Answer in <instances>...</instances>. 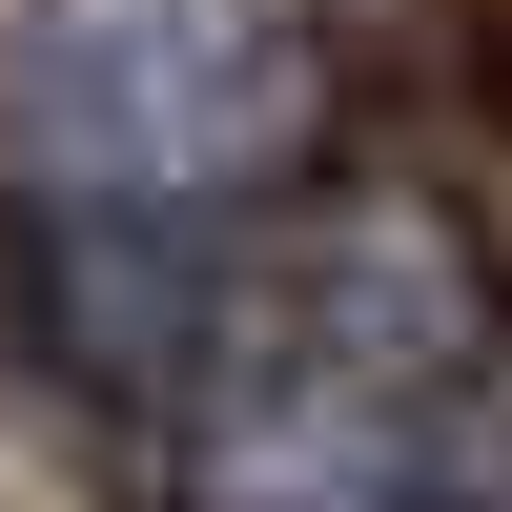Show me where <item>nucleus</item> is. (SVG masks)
<instances>
[{"label":"nucleus","instance_id":"obj_1","mask_svg":"<svg viewBox=\"0 0 512 512\" xmlns=\"http://www.w3.org/2000/svg\"><path fill=\"white\" fill-rule=\"evenodd\" d=\"M328 21L308 0H21L0 21V164H21V308L82 410H144L205 267L308 185Z\"/></svg>","mask_w":512,"mask_h":512},{"label":"nucleus","instance_id":"obj_2","mask_svg":"<svg viewBox=\"0 0 512 512\" xmlns=\"http://www.w3.org/2000/svg\"><path fill=\"white\" fill-rule=\"evenodd\" d=\"M492 369V287L451 246V205H267L205 267L164 390L123 410L144 512H431L451 431Z\"/></svg>","mask_w":512,"mask_h":512}]
</instances>
